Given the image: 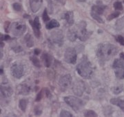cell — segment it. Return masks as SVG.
Wrapping results in <instances>:
<instances>
[{
	"mask_svg": "<svg viewBox=\"0 0 124 117\" xmlns=\"http://www.w3.org/2000/svg\"><path fill=\"white\" fill-rule=\"evenodd\" d=\"M118 48L115 45L109 43L100 44L97 49V56L101 65H104L105 63L113 58L118 53Z\"/></svg>",
	"mask_w": 124,
	"mask_h": 117,
	"instance_id": "6da1fadb",
	"label": "cell"
},
{
	"mask_svg": "<svg viewBox=\"0 0 124 117\" xmlns=\"http://www.w3.org/2000/svg\"><path fill=\"white\" fill-rule=\"evenodd\" d=\"M77 72L80 76L90 78L93 73V66L86 55H84L77 66Z\"/></svg>",
	"mask_w": 124,
	"mask_h": 117,
	"instance_id": "7a4b0ae2",
	"label": "cell"
},
{
	"mask_svg": "<svg viewBox=\"0 0 124 117\" xmlns=\"http://www.w3.org/2000/svg\"><path fill=\"white\" fill-rule=\"evenodd\" d=\"M106 9V6L103 4L101 1H98L97 4L94 5L92 7L91 13H90L91 16L93 17L94 19L97 21L99 23L103 24L104 22L101 16L103 15Z\"/></svg>",
	"mask_w": 124,
	"mask_h": 117,
	"instance_id": "3957f363",
	"label": "cell"
},
{
	"mask_svg": "<svg viewBox=\"0 0 124 117\" xmlns=\"http://www.w3.org/2000/svg\"><path fill=\"white\" fill-rule=\"evenodd\" d=\"M86 22L85 21H81L79 24H77V35H78V38L81 41H86L89 37L92 35L93 32H90L87 31L86 29Z\"/></svg>",
	"mask_w": 124,
	"mask_h": 117,
	"instance_id": "277c9868",
	"label": "cell"
},
{
	"mask_svg": "<svg viewBox=\"0 0 124 117\" xmlns=\"http://www.w3.org/2000/svg\"><path fill=\"white\" fill-rule=\"evenodd\" d=\"M63 99L66 103L68 104V105H69L75 112H78L79 110H80L84 105L83 100L75 96H66Z\"/></svg>",
	"mask_w": 124,
	"mask_h": 117,
	"instance_id": "5b68a950",
	"label": "cell"
},
{
	"mask_svg": "<svg viewBox=\"0 0 124 117\" xmlns=\"http://www.w3.org/2000/svg\"><path fill=\"white\" fill-rule=\"evenodd\" d=\"M112 68L118 79L124 78V60L121 59H116L112 64Z\"/></svg>",
	"mask_w": 124,
	"mask_h": 117,
	"instance_id": "8992f818",
	"label": "cell"
},
{
	"mask_svg": "<svg viewBox=\"0 0 124 117\" xmlns=\"http://www.w3.org/2000/svg\"><path fill=\"white\" fill-rule=\"evenodd\" d=\"M10 31L13 36L16 37L22 36L26 31V26L22 22H13L10 27Z\"/></svg>",
	"mask_w": 124,
	"mask_h": 117,
	"instance_id": "52a82bcc",
	"label": "cell"
},
{
	"mask_svg": "<svg viewBox=\"0 0 124 117\" xmlns=\"http://www.w3.org/2000/svg\"><path fill=\"white\" fill-rule=\"evenodd\" d=\"M10 72L13 75V76L15 78L19 79L23 76L24 74V68L22 64L18 62L13 63L10 67Z\"/></svg>",
	"mask_w": 124,
	"mask_h": 117,
	"instance_id": "ba28073f",
	"label": "cell"
},
{
	"mask_svg": "<svg viewBox=\"0 0 124 117\" xmlns=\"http://www.w3.org/2000/svg\"><path fill=\"white\" fill-rule=\"evenodd\" d=\"M64 59L66 63L75 64L77 63V54L75 49L72 47L68 48L64 54Z\"/></svg>",
	"mask_w": 124,
	"mask_h": 117,
	"instance_id": "9c48e42d",
	"label": "cell"
},
{
	"mask_svg": "<svg viewBox=\"0 0 124 117\" xmlns=\"http://www.w3.org/2000/svg\"><path fill=\"white\" fill-rule=\"evenodd\" d=\"M72 83V77L70 74H66L59 79V85L62 91H64L70 86Z\"/></svg>",
	"mask_w": 124,
	"mask_h": 117,
	"instance_id": "30bf717a",
	"label": "cell"
},
{
	"mask_svg": "<svg viewBox=\"0 0 124 117\" xmlns=\"http://www.w3.org/2000/svg\"><path fill=\"white\" fill-rule=\"evenodd\" d=\"M50 40L51 42L61 46L63 43V36L61 31H54L50 35Z\"/></svg>",
	"mask_w": 124,
	"mask_h": 117,
	"instance_id": "8fae6325",
	"label": "cell"
},
{
	"mask_svg": "<svg viewBox=\"0 0 124 117\" xmlns=\"http://www.w3.org/2000/svg\"><path fill=\"white\" fill-rule=\"evenodd\" d=\"M85 84L82 81H77L75 82L73 87H72V91L78 96H81L85 91Z\"/></svg>",
	"mask_w": 124,
	"mask_h": 117,
	"instance_id": "7c38bea8",
	"label": "cell"
},
{
	"mask_svg": "<svg viewBox=\"0 0 124 117\" xmlns=\"http://www.w3.org/2000/svg\"><path fill=\"white\" fill-rule=\"evenodd\" d=\"M30 24H31V26L32 27V29H33V32H34L35 36H36V37L39 38L40 37V34H41V33H40L41 24H40L39 17H36L33 21L30 20Z\"/></svg>",
	"mask_w": 124,
	"mask_h": 117,
	"instance_id": "4fadbf2b",
	"label": "cell"
},
{
	"mask_svg": "<svg viewBox=\"0 0 124 117\" xmlns=\"http://www.w3.org/2000/svg\"><path fill=\"white\" fill-rule=\"evenodd\" d=\"M1 94L4 98H8L13 94V89L10 86L3 82L1 85Z\"/></svg>",
	"mask_w": 124,
	"mask_h": 117,
	"instance_id": "5bb4252c",
	"label": "cell"
},
{
	"mask_svg": "<svg viewBox=\"0 0 124 117\" xmlns=\"http://www.w3.org/2000/svg\"><path fill=\"white\" fill-rule=\"evenodd\" d=\"M43 4V0H30V6L33 13H37Z\"/></svg>",
	"mask_w": 124,
	"mask_h": 117,
	"instance_id": "9a60e30c",
	"label": "cell"
},
{
	"mask_svg": "<svg viewBox=\"0 0 124 117\" xmlns=\"http://www.w3.org/2000/svg\"><path fill=\"white\" fill-rule=\"evenodd\" d=\"M63 18L66 20L67 24L68 26H72L74 23V13L72 11H67L66 13L63 15Z\"/></svg>",
	"mask_w": 124,
	"mask_h": 117,
	"instance_id": "2e32d148",
	"label": "cell"
},
{
	"mask_svg": "<svg viewBox=\"0 0 124 117\" xmlns=\"http://www.w3.org/2000/svg\"><path fill=\"white\" fill-rule=\"evenodd\" d=\"M31 88L26 85H20L17 87V93L21 95H28L30 93Z\"/></svg>",
	"mask_w": 124,
	"mask_h": 117,
	"instance_id": "e0dca14e",
	"label": "cell"
},
{
	"mask_svg": "<svg viewBox=\"0 0 124 117\" xmlns=\"http://www.w3.org/2000/svg\"><path fill=\"white\" fill-rule=\"evenodd\" d=\"M67 37L68 40L71 42H75L78 38V35L76 28H70L68 30L67 33Z\"/></svg>",
	"mask_w": 124,
	"mask_h": 117,
	"instance_id": "ac0fdd59",
	"label": "cell"
},
{
	"mask_svg": "<svg viewBox=\"0 0 124 117\" xmlns=\"http://www.w3.org/2000/svg\"><path fill=\"white\" fill-rule=\"evenodd\" d=\"M110 103L117 105L120 109L124 112V100H122L121 98H115L110 100Z\"/></svg>",
	"mask_w": 124,
	"mask_h": 117,
	"instance_id": "d6986e66",
	"label": "cell"
},
{
	"mask_svg": "<svg viewBox=\"0 0 124 117\" xmlns=\"http://www.w3.org/2000/svg\"><path fill=\"white\" fill-rule=\"evenodd\" d=\"M42 60L44 61V65L46 67H50L52 63V57L48 53H44L42 55Z\"/></svg>",
	"mask_w": 124,
	"mask_h": 117,
	"instance_id": "ffe728a7",
	"label": "cell"
},
{
	"mask_svg": "<svg viewBox=\"0 0 124 117\" xmlns=\"http://www.w3.org/2000/svg\"><path fill=\"white\" fill-rule=\"evenodd\" d=\"M59 26H60L59 23L58 22V21H57L56 19H52L49 21L48 22H46V28L48 30L54 28H58L59 27Z\"/></svg>",
	"mask_w": 124,
	"mask_h": 117,
	"instance_id": "44dd1931",
	"label": "cell"
},
{
	"mask_svg": "<svg viewBox=\"0 0 124 117\" xmlns=\"http://www.w3.org/2000/svg\"><path fill=\"white\" fill-rule=\"evenodd\" d=\"M24 41H25L28 47L31 48L34 46V40H33V38L31 34L28 33L27 35H26V36L24 37Z\"/></svg>",
	"mask_w": 124,
	"mask_h": 117,
	"instance_id": "7402d4cb",
	"label": "cell"
},
{
	"mask_svg": "<svg viewBox=\"0 0 124 117\" xmlns=\"http://www.w3.org/2000/svg\"><path fill=\"white\" fill-rule=\"evenodd\" d=\"M28 103V100L26 99H21V100H19V108L22 109V111H23V112H26V109Z\"/></svg>",
	"mask_w": 124,
	"mask_h": 117,
	"instance_id": "603a6c76",
	"label": "cell"
},
{
	"mask_svg": "<svg viewBox=\"0 0 124 117\" xmlns=\"http://www.w3.org/2000/svg\"><path fill=\"white\" fill-rule=\"evenodd\" d=\"M112 91L115 94H119L120 93H121L124 90V87L123 86H116V87H112Z\"/></svg>",
	"mask_w": 124,
	"mask_h": 117,
	"instance_id": "cb8c5ba5",
	"label": "cell"
},
{
	"mask_svg": "<svg viewBox=\"0 0 124 117\" xmlns=\"http://www.w3.org/2000/svg\"><path fill=\"white\" fill-rule=\"evenodd\" d=\"M30 58H31V60L32 61V64H33L35 67H37L38 68L41 67V64H40L39 60L37 58L36 56H31Z\"/></svg>",
	"mask_w": 124,
	"mask_h": 117,
	"instance_id": "d4e9b609",
	"label": "cell"
},
{
	"mask_svg": "<svg viewBox=\"0 0 124 117\" xmlns=\"http://www.w3.org/2000/svg\"><path fill=\"white\" fill-rule=\"evenodd\" d=\"M34 112L36 116H39L42 114V106L41 105H37L34 108Z\"/></svg>",
	"mask_w": 124,
	"mask_h": 117,
	"instance_id": "484cf974",
	"label": "cell"
},
{
	"mask_svg": "<svg viewBox=\"0 0 124 117\" xmlns=\"http://www.w3.org/2000/svg\"><path fill=\"white\" fill-rule=\"evenodd\" d=\"M84 117H98V114L93 110H86L84 112Z\"/></svg>",
	"mask_w": 124,
	"mask_h": 117,
	"instance_id": "4316f807",
	"label": "cell"
},
{
	"mask_svg": "<svg viewBox=\"0 0 124 117\" xmlns=\"http://www.w3.org/2000/svg\"><path fill=\"white\" fill-rule=\"evenodd\" d=\"M120 15V13L119 11H116L115 13H113L110 14L108 18H107V19L108 20V21H111L112 19H115V18H117V17H119V15Z\"/></svg>",
	"mask_w": 124,
	"mask_h": 117,
	"instance_id": "83f0119b",
	"label": "cell"
},
{
	"mask_svg": "<svg viewBox=\"0 0 124 117\" xmlns=\"http://www.w3.org/2000/svg\"><path fill=\"white\" fill-rule=\"evenodd\" d=\"M42 18H43V20H44V22L45 23L48 22L50 20V18H49L48 15V12H47L46 9H44V13H43V15H42Z\"/></svg>",
	"mask_w": 124,
	"mask_h": 117,
	"instance_id": "f1b7e54d",
	"label": "cell"
},
{
	"mask_svg": "<svg viewBox=\"0 0 124 117\" xmlns=\"http://www.w3.org/2000/svg\"><path fill=\"white\" fill-rule=\"evenodd\" d=\"M114 8L116 10H123V6L121 2L120 1H116L114 4Z\"/></svg>",
	"mask_w": 124,
	"mask_h": 117,
	"instance_id": "f546056e",
	"label": "cell"
},
{
	"mask_svg": "<svg viewBox=\"0 0 124 117\" xmlns=\"http://www.w3.org/2000/svg\"><path fill=\"white\" fill-rule=\"evenodd\" d=\"M60 117H72V114L70 113L69 112H68L66 110H62L61 113H60Z\"/></svg>",
	"mask_w": 124,
	"mask_h": 117,
	"instance_id": "4dcf8cb0",
	"label": "cell"
},
{
	"mask_svg": "<svg viewBox=\"0 0 124 117\" xmlns=\"http://www.w3.org/2000/svg\"><path fill=\"white\" fill-rule=\"evenodd\" d=\"M13 7L15 10L16 11H21L22 9V5L20 4H18V3H15L13 5Z\"/></svg>",
	"mask_w": 124,
	"mask_h": 117,
	"instance_id": "1f68e13d",
	"label": "cell"
},
{
	"mask_svg": "<svg viewBox=\"0 0 124 117\" xmlns=\"http://www.w3.org/2000/svg\"><path fill=\"white\" fill-rule=\"evenodd\" d=\"M116 40L121 45L124 46V37L121 36H118L116 37Z\"/></svg>",
	"mask_w": 124,
	"mask_h": 117,
	"instance_id": "d6a6232c",
	"label": "cell"
},
{
	"mask_svg": "<svg viewBox=\"0 0 124 117\" xmlns=\"http://www.w3.org/2000/svg\"><path fill=\"white\" fill-rule=\"evenodd\" d=\"M12 49L15 52H16V53H19V52H21V51H22L23 49L20 46H19V45H15V46H14L12 47Z\"/></svg>",
	"mask_w": 124,
	"mask_h": 117,
	"instance_id": "836d02e7",
	"label": "cell"
},
{
	"mask_svg": "<svg viewBox=\"0 0 124 117\" xmlns=\"http://www.w3.org/2000/svg\"><path fill=\"white\" fill-rule=\"evenodd\" d=\"M43 91H44V90H41V91H40L38 93V94H37V97H36V99H35V100L37 101V102H38V101L41 100V99H42V97H43Z\"/></svg>",
	"mask_w": 124,
	"mask_h": 117,
	"instance_id": "e575fe53",
	"label": "cell"
},
{
	"mask_svg": "<svg viewBox=\"0 0 124 117\" xmlns=\"http://www.w3.org/2000/svg\"><path fill=\"white\" fill-rule=\"evenodd\" d=\"M10 39V37L8 35H2L1 34V40H8Z\"/></svg>",
	"mask_w": 124,
	"mask_h": 117,
	"instance_id": "d590c367",
	"label": "cell"
},
{
	"mask_svg": "<svg viewBox=\"0 0 124 117\" xmlns=\"http://www.w3.org/2000/svg\"><path fill=\"white\" fill-rule=\"evenodd\" d=\"M10 22H5L4 30H5V31L6 32V33H8V28L10 27Z\"/></svg>",
	"mask_w": 124,
	"mask_h": 117,
	"instance_id": "8d00e7d4",
	"label": "cell"
},
{
	"mask_svg": "<svg viewBox=\"0 0 124 117\" xmlns=\"http://www.w3.org/2000/svg\"><path fill=\"white\" fill-rule=\"evenodd\" d=\"M45 94H46V97H48V98L49 96H50V91L47 88L45 89Z\"/></svg>",
	"mask_w": 124,
	"mask_h": 117,
	"instance_id": "74e56055",
	"label": "cell"
},
{
	"mask_svg": "<svg viewBox=\"0 0 124 117\" xmlns=\"http://www.w3.org/2000/svg\"><path fill=\"white\" fill-rule=\"evenodd\" d=\"M40 52H41V51H40V49H35V51H34L35 55H39V54H40Z\"/></svg>",
	"mask_w": 124,
	"mask_h": 117,
	"instance_id": "f35d334b",
	"label": "cell"
},
{
	"mask_svg": "<svg viewBox=\"0 0 124 117\" xmlns=\"http://www.w3.org/2000/svg\"><path fill=\"white\" fill-rule=\"evenodd\" d=\"M120 57H121V58L122 59V60H124V53H121L120 54Z\"/></svg>",
	"mask_w": 124,
	"mask_h": 117,
	"instance_id": "ab89813d",
	"label": "cell"
},
{
	"mask_svg": "<svg viewBox=\"0 0 124 117\" xmlns=\"http://www.w3.org/2000/svg\"><path fill=\"white\" fill-rule=\"evenodd\" d=\"M78 1H80V2H84V1H85L86 0H77Z\"/></svg>",
	"mask_w": 124,
	"mask_h": 117,
	"instance_id": "60d3db41",
	"label": "cell"
},
{
	"mask_svg": "<svg viewBox=\"0 0 124 117\" xmlns=\"http://www.w3.org/2000/svg\"><path fill=\"white\" fill-rule=\"evenodd\" d=\"M3 72H4V71H3V68L1 67V74L3 73Z\"/></svg>",
	"mask_w": 124,
	"mask_h": 117,
	"instance_id": "b9f144b4",
	"label": "cell"
},
{
	"mask_svg": "<svg viewBox=\"0 0 124 117\" xmlns=\"http://www.w3.org/2000/svg\"><path fill=\"white\" fill-rule=\"evenodd\" d=\"M2 58V53H1V59Z\"/></svg>",
	"mask_w": 124,
	"mask_h": 117,
	"instance_id": "7bdbcfd3",
	"label": "cell"
},
{
	"mask_svg": "<svg viewBox=\"0 0 124 117\" xmlns=\"http://www.w3.org/2000/svg\"></svg>",
	"mask_w": 124,
	"mask_h": 117,
	"instance_id": "ee69618b",
	"label": "cell"
}]
</instances>
